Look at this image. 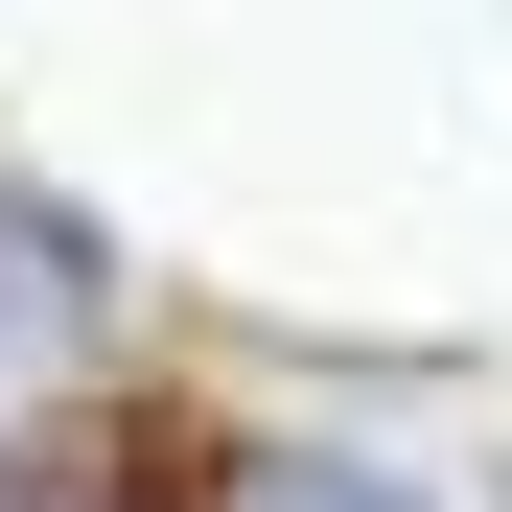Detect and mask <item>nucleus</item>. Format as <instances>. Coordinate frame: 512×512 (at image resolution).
Segmentation results:
<instances>
[{
  "label": "nucleus",
  "instance_id": "obj_1",
  "mask_svg": "<svg viewBox=\"0 0 512 512\" xmlns=\"http://www.w3.org/2000/svg\"><path fill=\"white\" fill-rule=\"evenodd\" d=\"M94 350H117V280H94L47 210H0V466H24V443H70Z\"/></svg>",
  "mask_w": 512,
  "mask_h": 512
}]
</instances>
